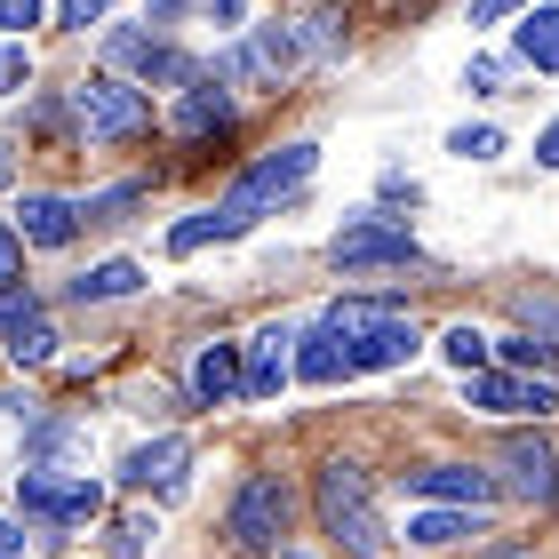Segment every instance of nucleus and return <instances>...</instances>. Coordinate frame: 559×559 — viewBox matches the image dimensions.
<instances>
[{"label":"nucleus","instance_id":"f3484780","mask_svg":"<svg viewBox=\"0 0 559 559\" xmlns=\"http://www.w3.org/2000/svg\"><path fill=\"white\" fill-rule=\"evenodd\" d=\"M136 288H144V264L112 257V264H96V272L72 280V304H112V296H136Z\"/></svg>","mask_w":559,"mask_h":559},{"label":"nucleus","instance_id":"ddd939ff","mask_svg":"<svg viewBox=\"0 0 559 559\" xmlns=\"http://www.w3.org/2000/svg\"><path fill=\"white\" fill-rule=\"evenodd\" d=\"M16 233L33 240V248H64L72 233H81V200H64V192H24Z\"/></svg>","mask_w":559,"mask_h":559},{"label":"nucleus","instance_id":"e433bc0d","mask_svg":"<svg viewBox=\"0 0 559 559\" xmlns=\"http://www.w3.org/2000/svg\"><path fill=\"white\" fill-rule=\"evenodd\" d=\"M280 559H304V551H280Z\"/></svg>","mask_w":559,"mask_h":559},{"label":"nucleus","instance_id":"f03ea898","mask_svg":"<svg viewBox=\"0 0 559 559\" xmlns=\"http://www.w3.org/2000/svg\"><path fill=\"white\" fill-rule=\"evenodd\" d=\"M312 503H320L328 536H336L352 559H384V551H392V536H384V512H376V488H368V472H360V464H320V479H312Z\"/></svg>","mask_w":559,"mask_h":559},{"label":"nucleus","instance_id":"2eb2a0df","mask_svg":"<svg viewBox=\"0 0 559 559\" xmlns=\"http://www.w3.org/2000/svg\"><path fill=\"white\" fill-rule=\"evenodd\" d=\"M224 120H233V96H224L216 72H209L200 88L176 96V136H209V129H224Z\"/></svg>","mask_w":559,"mask_h":559},{"label":"nucleus","instance_id":"f704fd0d","mask_svg":"<svg viewBox=\"0 0 559 559\" xmlns=\"http://www.w3.org/2000/svg\"><path fill=\"white\" fill-rule=\"evenodd\" d=\"M536 160H544V168H559V120H551V129L536 136Z\"/></svg>","mask_w":559,"mask_h":559},{"label":"nucleus","instance_id":"4c0bfd02","mask_svg":"<svg viewBox=\"0 0 559 559\" xmlns=\"http://www.w3.org/2000/svg\"><path fill=\"white\" fill-rule=\"evenodd\" d=\"M503 559H527V551H503Z\"/></svg>","mask_w":559,"mask_h":559},{"label":"nucleus","instance_id":"6e6552de","mask_svg":"<svg viewBox=\"0 0 559 559\" xmlns=\"http://www.w3.org/2000/svg\"><path fill=\"white\" fill-rule=\"evenodd\" d=\"M472 384V408L479 416H559V392L544 376H512V368H488V376H464Z\"/></svg>","mask_w":559,"mask_h":559},{"label":"nucleus","instance_id":"9b49d317","mask_svg":"<svg viewBox=\"0 0 559 559\" xmlns=\"http://www.w3.org/2000/svg\"><path fill=\"white\" fill-rule=\"evenodd\" d=\"M192 400H200V408L248 400V360H240V344H200V360H192Z\"/></svg>","mask_w":559,"mask_h":559},{"label":"nucleus","instance_id":"c756f323","mask_svg":"<svg viewBox=\"0 0 559 559\" xmlns=\"http://www.w3.org/2000/svg\"><path fill=\"white\" fill-rule=\"evenodd\" d=\"M112 0H57V24H72V33H88L96 16H105Z\"/></svg>","mask_w":559,"mask_h":559},{"label":"nucleus","instance_id":"bb28decb","mask_svg":"<svg viewBox=\"0 0 559 559\" xmlns=\"http://www.w3.org/2000/svg\"><path fill=\"white\" fill-rule=\"evenodd\" d=\"M152 551V520H120L112 527V559H144Z\"/></svg>","mask_w":559,"mask_h":559},{"label":"nucleus","instance_id":"7ed1b4c3","mask_svg":"<svg viewBox=\"0 0 559 559\" xmlns=\"http://www.w3.org/2000/svg\"><path fill=\"white\" fill-rule=\"evenodd\" d=\"M312 168H320V144H280V152H264V160H257V168H248V176H240L233 192L216 200L224 233L240 240L248 224H257V216L272 209V200H288V192H296V185H304V176H312Z\"/></svg>","mask_w":559,"mask_h":559},{"label":"nucleus","instance_id":"39448f33","mask_svg":"<svg viewBox=\"0 0 559 559\" xmlns=\"http://www.w3.org/2000/svg\"><path fill=\"white\" fill-rule=\"evenodd\" d=\"M72 120H81L88 144H120V136L152 129V105L136 88H120V81H81V88H72Z\"/></svg>","mask_w":559,"mask_h":559},{"label":"nucleus","instance_id":"473e14b6","mask_svg":"<svg viewBox=\"0 0 559 559\" xmlns=\"http://www.w3.org/2000/svg\"><path fill=\"white\" fill-rule=\"evenodd\" d=\"M512 9H527V0H472V24H496V16H512Z\"/></svg>","mask_w":559,"mask_h":559},{"label":"nucleus","instance_id":"0eeeda50","mask_svg":"<svg viewBox=\"0 0 559 559\" xmlns=\"http://www.w3.org/2000/svg\"><path fill=\"white\" fill-rule=\"evenodd\" d=\"M336 264L344 272H384V264H424V248L408 240V224H384V216H360L336 233Z\"/></svg>","mask_w":559,"mask_h":559},{"label":"nucleus","instance_id":"b1692460","mask_svg":"<svg viewBox=\"0 0 559 559\" xmlns=\"http://www.w3.org/2000/svg\"><path fill=\"white\" fill-rule=\"evenodd\" d=\"M503 360H512V376H536L559 360V344H536V336H503Z\"/></svg>","mask_w":559,"mask_h":559},{"label":"nucleus","instance_id":"a211bd4d","mask_svg":"<svg viewBox=\"0 0 559 559\" xmlns=\"http://www.w3.org/2000/svg\"><path fill=\"white\" fill-rule=\"evenodd\" d=\"M464 536H479V512H464V503H440V512H416L408 520V544H424V551L464 544Z\"/></svg>","mask_w":559,"mask_h":559},{"label":"nucleus","instance_id":"c85d7f7f","mask_svg":"<svg viewBox=\"0 0 559 559\" xmlns=\"http://www.w3.org/2000/svg\"><path fill=\"white\" fill-rule=\"evenodd\" d=\"M24 81H33V57H24V48H0V96H16Z\"/></svg>","mask_w":559,"mask_h":559},{"label":"nucleus","instance_id":"412c9836","mask_svg":"<svg viewBox=\"0 0 559 559\" xmlns=\"http://www.w3.org/2000/svg\"><path fill=\"white\" fill-rule=\"evenodd\" d=\"M0 352H9L16 368H40V360H57V328H48V320H24V328H16V336L0 344Z\"/></svg>","mask_w":559,"mask_h":559},{"label":"nucleus","instance_id":"f8f14e48","mask_svg":"<svg viewBox=\"0 0 559 559\" xmlns=\"http://www.w3.org/2000/svg\"><path fill=\"white\" fill-rule=\"evenodd\" d=\"M408 488L431 496V503H464V512H488L496 503V479L472 472V464H424V472H408Z\"/></svg>","mask_w":559,"mask_h":559},{"label":"nucleus","instance_id":"c9c22d12","mask_svg":"<svg viewBox=\"0 0 559 559\" xmlns=\"http://www.w3.org/2000/svg\"><path fill=\"white\" fill-rule=\"evenodd\" d=\"M9 176H16V160H9V152H0V192H9Z\"/></svg>","mask_w":559,"mask_h":559},{"label":"nucleus","instance_id":"4468645a","mask_svg":"<svg viewBox=\"0 0 559 559\" xmlns=\"http://www.w3.org/2000/svg\"><path fill=\"white\" fill-rule=\"evenodd\" d=\"M296 328H264L257 344H248V400H280V384L296 376Z\"/></svg>","mask_w":559,"mask_h":559},{"label":"nucleus","instance_id":"cd10ccee","mask_svg":"<svg viewBox=\"0 0 559 559\" xmlns=\"http://www.w3.org/2000/svg\"><path fill=\"white\" fill-rule=\"evenodd\" d=\"M0 288H24V233L0 224Z\"/></svg>","mask_w":559,"mask_h":559},{"label":"nucleus","instance_id":"a878e982","mask_svg":"<svg viewBox=\"0 0 559 559\" xmlns=\"http://www.w3.org/2000/svg\"><path fill=\"white\" fill-rule=\"evenodd\" d=\"M24 320H40V304H33V288H0V344L16 336Z\"/></svg>","mask_w":559,"mask_h":559},{"label":"nucleus","instance_id":"f257e3e1","mask_svg":"<svg viewBox=\"0 0 559 559\" xmlns=\"http://www.w3.org/2000/svg\"><path fill=\"white\" fill-rule=\"evenodd\" d=\"M320 328L344 344L352 376H360V368H400V360H416V344H424L408 312H392V304H368V296L328 304V312H320Z\"/></svg>","mask_w":559,"mask_h":559},{"label":"nucleus","instance_id":"2f4dec72","mask_svg":"<svg viewBox=\"0 0 559 559\" xmlns=\"http://www.w3.org/2000/svg\"><path fill=\"white\" fill-rule=\"evenodd\" d=\"M72 440H81V431H72V424H40V440H33V455H64Z\"/></svg>","mask_w":559,"mask_h":559},{"label":"nucleus","instance_id":"20e7f679","mask_svg":"<svg viewBox=\"0 0 559 559\" xmlns=\"http://www.w3.org/2000/svg\"><path fill=\"white\" fill-rule=\"evenodd\" d=\"M288 520H296V496H288V479H280V472H257V479H240L233 512H224V536H233L240 551H280Z\"/></svg>","mask_w":559,"mask_h":559},{"label":"nucleus","instance_id":"6ab92c4d","mask_svg":"<svg viewBox=\"0 0 559 559\" xmlns=\"http://www.w3.org/2000/svg\"><path fill=\"white\" fill-rule=\"evenodd\" d=\"M520 57L536 72H559V9H527L520 16Z\"/></svg>","mask_w":559,"mask_h":559},{"label":"nucleus","instance_id":"aec40b11","mask_svg":"<svg viewBox=\"0 0 559 559\" xmlns=\"http://www.w3.org/2000/svg\"><path fill=\"white\" fill-rule=\"evenodd\" d=\"M488 352H496V344L479 336L472 320H464V328H448V336H440V360H448L455 376H488Z\"/></svg>","mask_w":559,"mask_h":559},{"label":"nucleus","instance_id":"72a5a7b5","mask_svg":"<svg viewBox=\"0 0 559 559\" xmlns=\"http://www.w3.org/2000/svg\"><path fill=\"white\" fill-rule=\"evenodd\" d=\"M24 544H33V536H24L16 520H0V559H24Z\"/></svg>","mask_w":559,"mask_h":559},{"label":"nucleus","instance_id":"dca6fc26","mask_svg":"<svg viewBox=\"0 0 559 559\" xmlns=\"http://www.w3.org/2000/svg\"><path fill=\"white\" fill-rule=\"evenodd\" d=\"M296 376H304V384H344L352 360H344V344L328 336V328H304V336H296Z\"/></svg>","mask_w":559,"mask_h":559},{"label":"nucleus","instance_id":"423d86ee","mask_svg":"<svg viewBox=\"0 0 559 559\" xmlns=\"http://www.w3.org/2000/svg\"><path fill=\"white\" fill-rule=\"evenodd\" d=\"M16 503H24L33 520L88 527L96 512H105V488H96V479H57V472H33V464H24V479H16Z\"/></svg>","mask_w":559,"mask_h":559},{"label":"nucleus","instance_id":"5701e85b","mask_svg":"<svg viewBox=\"0 0 559 559\" xmlns=\"http://www.w3.org/2000/svg\"><path fill=\"white\" fill-rule=\"evenodd\" d=\"M136 200H144V185H112V192H88V200H81V224H120V216L136 209Z\"/></svg>","mask_w":559,"mask_h":559},{"label":"nucleus","instance_id":"1a4fd4ad","mask_svg":"<svg viewBox=\"0 0 559 559\" xmlns=\"http://www.w3.org/2000/svg\"><path fill=\"white\" fill-rule=\"evenodd\" d=\"M503 488H512L520 503H559V455H551V440L520 431V440L503 448Z\"/></svg>","mask_w":559,"mask_h":559},{"label":"nucleus","instance_id":"9d476101","mask_svg":"<svg viewBox=\"0 0 559 559\" xmlns=\"http://www.w3.org/2000/svg\"><path fill=\"white\" fill-rule=\"evenodd\" d=\"M185 464H192V440H176V431H160V440H144V448H129V464H120V479H129L136 496H152V488H176L185 479Z\"/></svg>","mask_w":559,"mask_h":559},{"label":"nucleus","instance_id":"4be33fe9","mask_svg":"<svg viewBox=\"0 0 559 559\" xmlns=\"http://www.w3.org/2000/svg\"><path fill=\"white\" fill-rule=\"evenodd\" d=\"M209 240H233V233H224L216 209H200V216H185V224L168 233V257H192V248H209Z\"/></svg>","mask_w":559,"mask_h":559},{"label":"nucleus","instance_id":"7c9ffc66","mask_svg":"<svg viewBox=\"0 0 559 559\" xmlns=\"http://www.w3.org/2000/svg\"><path fill=\"white\" fill-rule=\"evenodd\" d=\"M24 24H40V0H0V33H24Z\"/></svg>","mask_w":559,"mask_h":559},{"label":"nucleus","instance_id":"393cba45","mask_svg":"<svg viewBox=\"0 0 559 559\" xmlns=\"http://www.w3.org/2000/svg\"><path fill=\"white\" fill-rule=\"evenodd\" d=\"M448 152H455V160H496V152H503V129H455Z\"/></svg>","mask_w":559,"mask_h":559}]
</instances>
